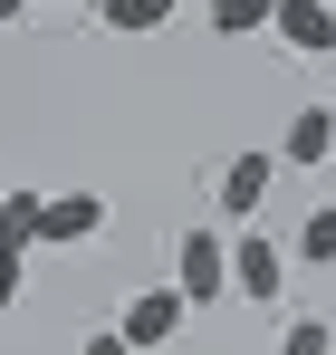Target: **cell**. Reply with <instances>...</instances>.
Wrapping results in <instances>:
<instances>
[{"label": "cell", "instance_id": "obj_8", "mask_svg": "<svg viewBox=\"0 0 336 355\" xmlns=\"http://www.w3.org/2000/svg\"><path fill=\"white\" fill-rule=\"evenodd\" d=\"M39 240H49V202L39 192H10L0 202V250H39Z\"/></svg>", "mask_w": 336, "mask_h": 355}, {"label": "cell", "instance_id": "obj_10", "mask_svg": "<svg viewBox=\"0 0 336 355\" xmlns=\"http://www.w3.org/2000/svg\"><path fill=\"white\" fill-rule=\"evenodd\" d=\"M288 250H298L308 269H336V202H317V211L298 221V240H288Z\"/></svg>", "mask_w": 336, "mask_h": 355}, {"label": "cell", "instance_id": "obj_3", "mask_svg": "<svg viewBox=\"0 0 336 355\" xmlns=\"http://www.w3.org/2000/svg\"><path fill=\"white\" fill-rule=\"evenodd\" d=\"M173 279H183L192 307H221V297H230V240L221 231H183V240H173Z\"/></svg>", "mask_w": 336, "mask_h": 355}, {"label": "cell", "instance_id": "obj_14", "mask_svg": "<svg viewBox=\"0 0 336 355\" xmlns=\"http://www.w3.org/2000/svg\"><path fill=\"white\" fill-rule=\"evenodd\" d=\"M10 19H29V0H0V29H10Z\"/></svg>", "mask_w": 336, "mask_h": 355}, {"label": "cell", "instance_id": "obj_5", "mask_svg": "<svg viewBox=\"0 0 336 355\" xmlns=\"http://www.w3.org/2000/svg\"><path fill=\"white\" fill-rule=\"evenodd\" d=\"M183 317H192V297H183V279H173V288H144L115 327H125V346H173V336H183Z\"/></svg>", "mask_w": 336, "mask_h": 355}, {"label": "cell", "instance_id": "obj_4", "mask_svg": "<svg viewBox=\"0 0 336 355\" xmlns=\"http://www.w3.org/2000/svg\"><path fill=\"white\" fill-rule=\"evenodd\" d=\"M269 39H279L288 58H336V0H279Z\"/></svg>", "mask_w": 336, "mask_h": 355}, {"label": "cell", "instance_id": "obj_11", "mask_svg": "<svg viewBox=\"0 0 336 355\" xmlns=\"http://www.w3.org/2000/svg\"><path fill=\"white\" fill-rule=\"evenodd\" d=\"M269 19H279V0H221V10H212V29H221V39H260Z\"/></svg>", "mask_w": 336, "mask_h": 355}, {"label": "cell", "instance_id": "obj_16", "mask_svg": "<svg viewBox=\"0 0 336 355\" xmlns=\"http://www.w3.org/2000/svg\"><path fill=\"white\" fill-rule=\"evenodd\" d=\"M0 202H10V192H0Z\"/></svg>", "mask_w": 336, "mask_h": 355}, {"label": "cell", "instance_id": "obj_7", "mask_svg": "<svg viewBox=\"0 0 336 355\" xmlns=\"http://www.w3.org/2000/svg\"><path fill=\"white\" fill-rule=\"evenodd\" d=\"M96 231H106V202L96 192H58L49 202V250H87Z\"/></svg>", "mask_w": 336, "mask_h": 355}, {"label": "cell", "instance_id": "obj_9", "mask_svg": "<svg viewBox=\"0 0 336 355\" xmlns=\"http://www.w3.org/2000/svg\"><path fill=\"white\" fill-rule=\"evenodd\" d=\"M96 19H106V29H125V39H154V29L173 19V0H96Z\"/></svg>", "mask_w": 336, "mask_h": 355}, {"label": "cell", "instance_id": "obj_2", "mask_svg": "<svg viewBox=\"0 0 336 355\" xmlns=\"http://www.w3.org/2000/svg\"><path fill=\"white\" fill-rule=\"evenodd\" d=\"M288 259H298V250H279V240H260L250 221H240V231H230V297H250V307H279Z\"/></svg>", "mask_w": 336, "mask_h": 355}, {"label": "cell", "instance_id": "obj_13", "mask_svg": "<svg viewBox=\"0 0 336 355\" xmlns=\"http://www.w3.org/2000/svg\"><path fill=\"white\" fill-rule=\"evenodd\" d=\"M19 259H29V250H0V317L19 307Z\"/></svg>", "mask_w": 336, "mask_h": 355}, {"label": "cell", "instance_id": "obj_15", "mask_svg": "<svg viewBox=\"0 0 336 355\" xmlns=\"http://www.w3.org/2000/svg\"><path fill=\"white\" fill-rule=\"evenodd\" d=\"M202 10H221V0H202Z\"/></svg>", "mask_w": 336, "mask_h": 355}, {"label": "cell", "instance_id": "obj_6", "mask_svg": "<svg viewBox=\"0 0 336 355\" xmlns=\"http://www.w3.org/2000/svg\"><path fill=\"white\" fill-rule=\"evenodd\" d=\"M288 173H317V164H327L336 154V106H298V116H288Z\"/></svg>", "mask_w": 336, "mask_h": 355}, {"label": "cell", "instance_id": "obj_12", "mask_svg": "<svg viewBox=\"0 0 336 355\" xmlns=\"http://www.w3.org/2000/svg\"><path fill=\"white\" fill-rule=\"evenodd\" d=\"M279 346H288V355H327V346H336V327H327V317H288Z\"/></svg>", "mask_w": 336, "mask_h": 355}, {"label": "cell", "instance_id": "obj_1", "mask_svg": "<svg viewBox=\"0 0 336 355\" xmlns=\"http://www.w3.org/2000/svg\"><path fill=\"white\" fill-rule=\"evenodd\" d=\"M288 154H269V144H250V154H230L221 182H212V211H221V231H240V221H260L269 211V192H279Z\"/></svg>", "mask_w": 336, "mask_h": 355}]
</instances>
